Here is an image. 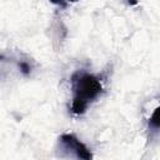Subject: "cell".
Segmentation results:
<instances>
[{
    "mask_svg": "<svg viewBox=\"0 0 160 160\" xmlns=\"http://www.w3.org/2000/svg\"><path fill=\"white\" fill-rule=\"evenodd\" d=\"M71 104L70 111L74 115H84L89 106L104 92V80L100 75L86 70H76L70 76Z\"/></svg>",
    "mask_w": 160,
    "mask_h": 160,
    "instance_id": "1",
    "label": "cell"
},
{
    "mask_svg": "<svg viewBox=\"0 0 160 160\" xmlns=\"http://www.w3.org/2000/svg\"><path fill=\"white\" fill-rule=\"evenodd\" d=\"M56 152L60 158H75L86 160L92 158L88 146L72 134H62L59 136Z\"/></svg>",
    "mask_w": 160,
    "mask_h": 160,
    "instance_id": "2",
    "label": "cell"
},
{
    "mask_svg": "<svg viewBox=\"0 0 160 160\" xmlns=\"http://www.w3.org/2000/svg\"><path fill=\"white\" fill-rule=\"evenodd\" d=\"M149 129L151 131H154L155 134H158L159 131V106L156 105L150 119H149Z\"/></svg>",
    "mask_w": 160,
    "mask_h": 160,
    "instance_id": "3",
    "label": "cell"
},
{
    "mask_svg": "<svg viewBox=\"0 0 160 160\" xmlns=\"http://www.w3.org/2000/svg\"><path fill=\"white\" fill-rule=\"evenodd\" d=\"M78 1H79V0H50L51 4L58 5V6H60V8H66L68 5L74 4V2H78Z\"/></svg>",
    "mask_w": 160,
    "mask_h": 160,
    "instance_id": "4",
    "label": "cell"
}]
</instances>
